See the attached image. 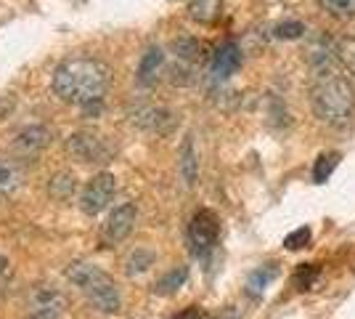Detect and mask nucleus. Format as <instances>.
<instances>
[{
    "label": "nucleus",
    "mask_w": 355,
    "mask_h": 319,
    "mask_svg": "<svg viewBox=\"0 0 355 319\" xmlns=\"http://www.w3.org/2000/svg\"><path fill=\"white\" fill-rule=\"evenodd\" d=\"M308 61H311L313 77V112L318 115V120H324L331 128L350 125L355 115V88L337 56V48H331V43L321 38L308 48Z\"/></svg>",
    "instance_id": "f257e3e1"
},
{
    "label": "nucleus",
    "mask_w": 355,
    "mask_h": 319,
    "mask_svg": "<svg viewBox=\"0 0 355 319\" xmlns=\"http://www.w3.org/2000/svg\"><path fill=\"white\" fill-rule=\"evenodd\" d=\"M112 85V69L104 61L77 56L61 61L53 72V93L61 101L74 106H88L104 99Z\"/></svg>",
    "instance_id": "f03ea898"
},
{
    "label": "nucleus",
    "mask_w": 355,
    "mask_h": 319,
    "mask_svg": "<svg viewBox=\"0 0 355 319\" xmlns=\"http://www.w3.org/2000/svg\"><path fill=\"white\" fill-rule=\"evenodd\" d=\"M67 279H72L77 288L88 295V301L98 311L104 314H117L122 298H119L117 285L106 277L96 263H85V261H77L67 269Z\"/></svg>",
    "instance_id": "7ed1b4c3"
},
{
    "label": "nucleus",
    "mask_w": 355,
    "mask_h": 319,
    "mask_svg": "<svg viewBox=\"0 0 355 319\" xmlns=\"http://www.w3.org/2000/svg\"><path fill=\"white\" fill-rule=\"evenodd\" d=\"M220 240V221L212 211H199L189 224V243L199 259H207Z\"/></svg>",
    "instance_id": "20e7f679"
},
{
    "label": "nucleus",
    "mask_w": 355,
    "mask_h": 319,
    "mask_svg": "<svg viewBox=\"0 0 355 319\" xmlns=\"http://www.w3.org/2000/svg\"><path fill=\"white\" fill-rule=\"evenodd\" d=\"M117 192V179L112 173H98L88 181V186L83 189V197H80V205L88 215H98L106 205L112 202Z\"/></svg>",
    "instance_id": "39448f33"
},
{
    "label": "nucleus",
    "mask_w": 355,
    "mask_h": 319,
    "mask_svg": "<svg viewBox=\"0 0 355 319\" xmlns=\"http://www.w3.org/2000/svg\"><path fill=\"white\" fill-rule=\"evenodd\" d=\"M67 147L83 163H106L112 154V147L101 136H93V133H74V136H69Z\"/></svg>",
    "instance_id": "423d86ee"
},
{
    "label": "nucleus",
    "mask_w": 355,
    "mask_h": 319,
    "mask_svg": "<svg viewBox=\"0 0 355 319\" xmlns=\"http://www.w3.org/2000/svg\"><path fill=\"white\" fill-rule=\"evenodd\" d=\"M135 227V205L133 202H122L119 208L112 211L109 221L104 224V243L114 245L122 243Z\"/></svg>",
    "instance_id": "0eeeda50"
},
{
    "label": "nucleus",
    "mask_w": 355,
    "mask_h": 319,
    "mask_svg": "<svg viewBox=\"0 0 355 319\" xmlns=\"http://www.w3.org/2000/svg\"><path fill=\"white\" fill-rule=\"evenodd\" d=\"M239 67H241V48L234 43V40H228V43H223L215 54H212V77L215 80H228V77L239 72Z\"/></svg>",
    "instance_id": "6e6552de"
},
{
    "label": "nucleus",
    "mask_w": 355,
    "mask_h": 319,
    "mask_svg": "<svg viewBox=\"0 0 355 319\" xmlns=\"http://www.w3.org/2000/svg\"><path fill=\"white\" fill-rule=\"evenodd\" d=\"M51 138H53V133L45 125H30V128H24V131L16 133L14 149L19 154H37L51 144Z\"/></svg>",
    "instance_id": "1a4fd4ad"
},
{
    "label": "nucleus",
    "mask_w": 355,
    "mask_h": 319,
    "mask_svg": "<svg viewBox=\"0 0 355 319\" xmlns=\"http://www.w3.org/2000/svg\"><path fill=\"white\" fill-rule=\"evenodd\" d=\"M64 295H61L59 290L53 288H40L35 290V295H32V309H35V317H43V319H56L64 311Z\"/></svg>",
    "instance_id": "9d476101"
},
{
    "label": "nucleus",
    "mask_w": 355,
    "mask_h": 319,
    "mask_svg": "<svg viewBox=\"0 0 355 319\" xmlns=\"http://www.w3.org/2000/svg\"><path fill=\"white\" fill-rule=\"evenodd\" d=\"M133 122L148 131H167L173 125V115L164 106H138L133 112Z\"/></svg>",
    "instance_id": "9b49d317"
},
{
    "label": "nucleus",
    "mask_w": 355,
    "mask_h": 319,
    "mask_svg": "<svg viewBox=\"0 0 355 319\" xmlns=\"http://www.w3.org/2000/svg\"><path fill=\"white\" fill-rule=\"evenodd\" d=\"M164 67V51L162 48H148L146 54L141 56V64H138V83L141 85H154L157 77L162 75Z\"/></svg>",
    "instance_id": "f8f14e48"
},
{
    "label": "nucleus",
    "mask_w": 355,
    "mask_h": 319,
    "mask_svg": "<svg viewBox=\"0 0 355 319\" xmlns=\"http://www.w3.org/2000/svg\"><path fill=\"white\" fill-rule=\"evenodd\" d=\"M180 176L186 186H193L196 179H199V154H196V147H193V138L189 136L180 147Z\"/></svg>",
    "instance_id": "ddd939ff"
},
{
    "label": "nucleus",
    "mask_w": 355,
    "mask_h": 319,
    "mask_svg": "<svg viewBox=\"0 0 355 319\" xmlns=\"http://www.w3.org/2000/svg\"><path fill=\"white\" fill-rule=\"evenodd\" d=\"M223 14V0H191L189 3V16L199 24H212Z\"/></svg>",
    "instance_id": "4468645a"
},
{
    "label": "nucleus",
    "mask_w": 355,
    "mask_h": 319,
    "mask_svg": "<svg viewBox=\"0 0 355 319\" xmlns=\"http://www.w3.org/2000/svg\"><path fill=\"white\" fill-rule=\"evenodd\" d=\"M276 277H279V266H276V263H266V266L254 269V272L250 274V279H247V293H250L252 298H260Z\"/></svg>",
    "instance_id": "2eb2a0df"
},
{
    "label": "nucleus",
    "mask_w": 355,
    "mask_h": 319,
    "mask_svg": "<svg viewBox=\"0 0 355 319\" xmlns=\"http://www.w3.org/2000/svg\"><path fill=\"white\" fill-rule=\"evenodd\" d=\"M173 51H175V56L180 61H189V64H193V61H202L207 54V48H205V43H199L196 38H178L175 43H173Z\"/></svg>",
    "instance_id": "dca6fc26"
},
{
    "label": "nucleus",
    "mask_w": 355,
    "mask_h": 319,
    "mask_svg": "<svg viewBox=\"0 0 355 319\" xmlns=\"http://www.w3.org/2000/svg\"><path fill=\"white\" fill-rule=\"evenodd\" d=\"M340 160H342L340 152L321 154V157L315 160V165H313V181H315V183H326V179L334 173V167L340 165Z\"/></svg>",
    "instance_id": "f3484780"
},
{
    "label": "nucleus",
    "mask_w": 355,
    "mask_h": 319,
    "mask_svg": "<svg viewBox=\"0 0 355 319\" xmlns=\"http://www.w3.org/2000/svg\"><path fill=\"white\" fill-rule=\"evenodd\" d=\"M318 6L334 19H353L355 16V0H318Z\"/></svg>",
    "instance_id": "a211bd4d"
},
{
    "label": "nucleus",
    "mask_w": 355,
    "mask_h": 319,
    "mask_svg": "<svg viewBox=\"0 0 355 319\" xmlns=\"http://www.w3.org/2000/svg\"><path fill=\"white\" fill-rule=\"evenodd\" d=\"M74 176L72 173H59L53 181L48 183V192L53 195V197H59V199H67V197H72V192H74Z\"/></svg>",
    "instance_id": "6ab92c4d"
},
{
    "label": "nucleus",
    "mask_w": 355,
    "mask_h": 319,
    "mask_svg": "<svg viewBox=\"0 0 355 319\" xmlns=\"http://www.w3.org/2000/svg\"><path fill=\"white\" fill-rule=\"evenodd\" d=\"M337 56H340L342 67L347 69V75L355 77V38H342L337 43Z\"/></svg>",
    "instance_id": "aec40b11"
},
{
    "label": "nucleus",
    "mask_w": 355,
    "mask_h": 319,
    "mask_svg": "<svg viewBox=\"0 0 355 319\" xmlns=\"http://www.w3.org/2000/svg\"><path fill=\"white\" fill-rule=\"evenodd\" d=\"M305 32L308 30H305L302 22H282V24L273 27V38H279V40H300Z\"/></svg>",
    "instance_id": "412c9836"
},
{
    "label": "nucleus",
    "mask_w": 355,
    "mask_h": 319,
    "mask_svg": "<svg viewBox=\"0 0 355 319\" xmlns=\"http://www.w3.org/2000/svg\"><path fill=\"white\" fill-rule=\"evenodd\" d=\"M19 181H21L19 170H16L11 163L0 160V195H3V192H14L16 186H19Z\"/></svg>",
    "instance_id": "4be33fe9"
},
{
    "label": "nucleus",
    "mask_w": 355,
    "mask_h": 319,
    "mask_svg": "<svg viewBox=\"0 0 355 319\" xmlns=\"http://www.w3.org/2000/svg\"><path fill=\"white\" fill-rule=\"evenodd\" d=\"M154 263V253H148V250H135L133 256L128 259V274L130 277H138V274H144Z\"/></svg>",
    "instance_id": "5701e85b"
},
{
    "label": "nucleus",
    "mask_w": 355,
    "mask_h": 319,
    "mask_svg": "<svg viewBox=\"0 0 355 319\" xmlns=\"http://www.w3.org/2000/svg\"><path fill=\"white\" fill-rule=\"evenodd\" d=\"M313 240V231L311 227H300L295 229L292 234H286V240H284V247L286 250H302V247H308Z\"/></svg>",
    "instance_id": "b1692460"
},
{
    "label": "nucleus",
    "mask_w": 355,
    "mask_h": 319,
    "mask_svg": "<svg viewBox=\"0 0 355 319\" xmlns=\"http://www.w3.org/2000/svg\"><path fill=\"white\" fill-rule=\"evenodd\" d=\"M186 279H189V269H186V266H180V269L167 274L164 279H159L157 290H159V293H173V290L183 288V282H186Z\"/></svg>",
    "instance_id": "393cba45"
},
{
    "label": "nucleus",
    "mask_w": 355,
    "mask_h": 319,
    "mask_svg": "<svg viewBox=\"0 0 355 319\" xmlns=\"http://www.w3.org/2000/svg\"><path fill=\"white\" fill-rule=\"evenodd\" d=\"M318 266L315 263H302L300 269H297V274H295V285H297V290H308L315 282V277H318Z\"/></svg>",
    "instance_id": "a878e982"
},
{
    "label": "nucleus",
    "mask_w": 355,
    "mask_h": 319,
    "mask_svg": "<svg viewBox=\"0 0 355 319\" xmlns=\"http://www.w3.org/2000/svg\"><path fill=\"white\" fill-rule=\"evenodd\" d=\"M175 319H205V314L196 309V306H191V309H186V311H180Z\"/></svg>",
    "instance_id": "bb28decb"
},
{
    "label": "nucleus",
    "mask_w": 355,
    "mask_h": 319,
    "mask_svg": "<svg viewBox=\"0 0 355 319\" xmlns=\"http://www.w3.org/2000/svg\"><path fill=\"white\" fill-rule=\"evenodd\" d=\"M6 269H8V261H6V259H3V256H0V274L6 272Z\"/></svg>",
    "instance_id": "cd10ccee"
},
{
    "label": "nucleus",
    "mask_w": 355,
    "mask_h": 319,
    "mask_svg": "<svg viewBox=\"0 0 355 319\" xmlns=\"http://www.w3.org/2000/svg\"><path fill=\"white\" fill-rule=\"evenodd\" d=\"M35 319H43V317H35Z\"/></svg>",
    "instance_id": "c85d7f7f"
}]
</instances>
